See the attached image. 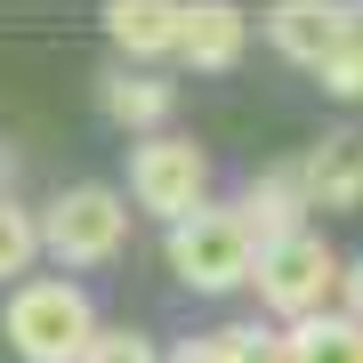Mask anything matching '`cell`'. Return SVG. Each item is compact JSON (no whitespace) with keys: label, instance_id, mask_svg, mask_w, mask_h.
<instances>
[{"label":"cell","instance_id":"6da1fadb","mask_svg":"<svg viewBox=\"0 0 363 363\" xmlns=\"http://www.w3.org/2000/svg\"><path fill=\"white\" fill-rule=\"evenodd\" d=\"M97 339L89 291L65 274H25V291H9V347L25 363H81Z\"/></svg>","mask_w":363,"mask_h":363},{"label":"cell","instance_id":"52a82bcc","mask_svg":"<svg viewBox=\"0 0 363 363\" xmlns=\"http://www.w3.org/2000/svg\"><path fill=\"white\" fill-rule=\"evenodd\" d=\"M307 210H363V130H331L315 138V154L298 162Z\"/></svg>","mask_w":363,"mask_h":363},{"label":"cell","instance_id":"7c38bea8","mask_svg":"<svg viewBox=\"0 0 363 363\" xmlns=\"http://www.w3.org/2000/svg\"><path fill=\"white\" fill-rule=\"evenodd\" d=\"M283 363H363V331L347 323V315H307V323L283 331Z\"/></svg>","mask_w":363,"mask_h":363},{"label":"cell","instance_id":"5bb4252c","mask_svg":"<svg viewBox=\"0 0 363 363\" xmlns=\"http://www.w3.org/2000/svg\"><path fill=\"white\" fill-rule=\"evenodd\" d=\"M33 250H40V218L25 202L0 194V283H25L33 274Z\"/></svg>","mask_w":363,"mask_h":363},{"label":"cell","instance_id":"ac0fdd59","mask_svg":"<svg viewBox=\"0 0 363 363\" xmlns=\"http://www.w3.org/2000/svg\"><path fill=\"white\" fill-rule=\"evenodd\" d=\"M234 339H242V363H283V339H274V331H234Z\"/></svg>","mask_w":363,"mask_h":363},{"label":"cell","instance_id":"8992f818","mask_svg":"<svg viewBox=\"0 0 363 363\" xmlns=\"http://www.w3.org/2000/svg\"><path fill=\"white\" fill-rule=\"evenodd\" d=\"M234 218L250 226V242H291V234H307V186H298V162H283V169H259V178L242 186V202H226Z\"/></svg>","mask_w":363,"mask_h":363},{"label":"cell","instance_id":"5b68a950","mask_svg":"<svg viewBox=\"0 0 363 363\" xmlns=\"http://www.w3.org/2000/svg\"><path fill=\"white\" fill-rule=\"evenodd\" d=\"M130 202L138 210H154L162 226H178V218H194V210L210 202V154L194 138H138V154H130Z\"/></svg>","mask_w":363,"mask_h":363},{"label":"cell","instance_id":"7a4b0ae2","mask_svg":"<svg viewBox=\"0 0 363 363\" xmlns=\"http://www.w3.org/2000/svg\"><path fill=\"white\" fill-rule=\"evenodd\" d=\"M339 250L323 242V234H291V242H267L259 267H250V291L267 298V315H283V323H307V315H331L339 298Z\"/></svg>","mask_w":363,"mask_h":363},{"label":"cell","instance_id":"3957f363","mask_svg":"<svg viewBox=\"0 0 363 363\" xmlns=\"http://www.w3.org/2000/svg\"><path fill=\"white\" fill-rule=\"evenodd\" d=\"M169 267H178L186 291H242L250 267H259V242L226 202H202L194 218L169 226Z\"/></svg>","mask_w":363,"mask_h":363},{"label":"cell","instance_id":"277c9868","mask_svg":"<svg viewBox=\"0 0 363 363\" xmlns=\"http://www.w3.org/2000/svg\"><path fill=\"white\" fill-rule=\"evenodd\" d=\"M130 242V202L113 186H65L40 210V250H57V267H105Z\"/></svg>","mask_w":363,"mask_h":363},{"label":"cell","instance_id":"9c48e42d","mask_svg":"<svg viewBox=\"0 0 363 363\" xmlns=\"http://www.w3.org/2000/svg\"><path fill=\"white\" fill-rule=\"evenodd\" d=\"M347 16H355V9H339V0H283V9H267V40L291 57V65H307V73H315Z\"/></svg>","mask_w":363,"mask_h":363},{"label":"cell","instance_id":"9a60e30c","mask_svg":"<svg viewBox=\"0 0 363 363\" xmlns=\"http://www.w3.org/2000/svg\"><path fill=\"white\" fill-rule=\"evenodd\" d=\"M81 363H162V355H154V339H145V331H97Z\"/></svg>","mask_w":363,"mask_h":363},{"label":"cell","instance_id":"30bf717a","mask_svg":"<svg viewBox=\"0 0 363 363\" xmlns=\"http://www.w3.org/2000/svg\"><path fill=\"white\" fill-rule=\"evenodd\" d=\"M105 33H113V49L138 57V65L178 57V9H169V0H113V9H105Z\"/></svg>","mask_w":363,"mask_h":363},{"label":"cell","instance_id":"ba28073f","mask_svg":"<svg viewBox=\"0 0 363 363\" xmlns=\"http://www.w3.org/2000/svg\"><path fill=\"white\" fill-rule=\"evenodd\" d=\"M250 40V16L226 9V0H194V9H178V57L194 73H226L234 57H242Z\"/></svg>","mask_w":363,"mask_h":363},{"label":"cell","instance_id":"4fadbf2b","mask_svg":"<svg viewBox=\"0 0 363 363\" xmlns=\"http://www.w3.org/2000/svg\"><path fill=\"white\" fill-rule=\"evenodd\" d=\"M315 81H323L331 97H363V9L339 25V40L323 49V65H315Z\"/></svg>","mask_w":363,"mask_h":363},{"label":"cell","instance_id":"2e32d148","mask_svg":"<svg viewBox=\"0 0 363 363\" xmlns=\"http://www.w3.org/2000/svg\"><path fill=\"white\" fill-rule=\"evenodd\" d=\"M169 363H242V339L234 331H202V339H186Z\"/></svg>","mask_w":363,"mask_h":363},{"label":"cell","instance_id":"8fae6325","mask_svg":"<svg viewBox=\"0 0 363 363\" xmlns=\"http://www.w3.org/2000/svg\"><path fill=\"white\" fill-rule=\"evenodd\" d=\"M169 105H178V89H169L162 73H105V113H113L121 130H138V138H162Z\"/></svg>","mask_w":363,"mask_h":363},{"label":"cell","instance_id":"e0dca14e","mask_svg":"<svg viewBox=\"0 0 363 363\" xmlns=\"http://www.w3.org/2000/svg\"><path fill=\"white\" fill-rule=\"evenodd\" d=\"M339 315L363 331V259H347V267H339Z\"/></svg>","mask_w":363,"mask_h":363}]
</instances>
